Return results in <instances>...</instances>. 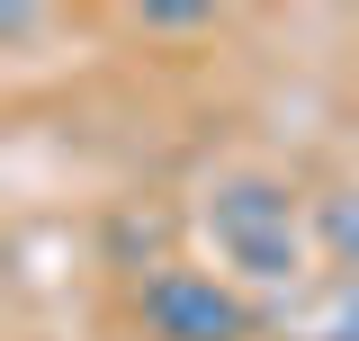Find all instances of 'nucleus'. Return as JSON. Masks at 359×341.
Masks as SVG:
<instances>
[{"label": "nucleus", "instance_id": "obj_4", "mask_svg": "<svg viewBox=\"0 0 359 341\" xmlns=\"http://www.w3.org/2000/svg\"><path fill=\"white\" fill-rule=\"evenodd\" d=\"M306 215H314V252L359 279V189H323V198H306Z\"/></svg>", "mask_w": 359, "mask_h": 341}, {"label": "nucleus", "instance_id": "obj_2", "mask_svg": "<svg viewBox=\"0 0 359 341\" xmlns=\"http://www.w3.org/2000/svg\"><path fill=\"white\" fill-rule=\"evenodd\" d=\"M135 314L153 341H261V305L224 269H189V260H153V279L135 288Z\"/></svg>", "mask_w": 359, "mask_h": 341}, {"label": "nucleus", "instance_id": "obj_3", "mask_svg": "<svg viewBox=\"0 0 359 341\" xmlns=\"http://www.w3.org/2000/svg\"><path fill=\"white\" fill-rule=\"evenodd\" d=\"M287 341H359V279L351 269H323V279H306L297 297H278V314H269Z\"/></svg>", "mask_w": 359, "mask_h": 341}, {"label": "nucleus", "instance_id": "obj_5", "mask_svg": "<svg viewBox=\"0 0 359 341\" xmlns=\"http://www.w3.org/2000/svg\"><path fill=\"white\" fill-rule=\"evenodd\" d=\"M207 18H216V9H189V0H153V9H144V27H207Z\"/></svg>", "mask_w": 359, "mask_h": 341}, {"label": "nucleus", "instance_id": "obj_1", "mask_svg": "<svg viewBox=\"0 0 359 341\" xmlns=\"http://www.w3.org/2000/svg\"><path fill=\"white\" fill-rule=\"evenodd\" d=\"M198 234L216 243L233 288L297 297L314 279V215H306V198H297L287 180H269V170H224V180H207Z\"/></svg>", "mask_w": 359, "mask_h": 341}]
</instances>
